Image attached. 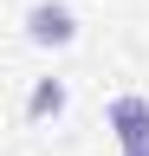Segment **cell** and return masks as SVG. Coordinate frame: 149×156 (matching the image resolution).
<instances>
[{"label": "cell", "instance_id": "obj_1", "mask_svg": "<svg viewBox=\"0 0 149 156\" xmlns=\"http://www.w3.org/2000/svg\"><path fill=\"white\" fill-rule=\"evenodd\" d=\"M26 39L39 52H59V46L78 39V13H71L65 0H32V7H26Z\"/></svg>", "mask_w": 149, "mask_h": 156}, {"label": "cell", "instance_id": "obj_2", "mask_svg": "<svg viewBox=\"0 0 149 156\" xmlns=\"http://www.w3.org/2000/svg\"><path fill=\"white\" fill-rule=\"evenodd\" d=\"M104 124H110V136H117L123 150H143V143H149V98H143V91H123V98H110Z\"/></svg>", "mask_w": 149, "mask_h": 156}, {"label": "cell", "instance_id": "obj_3", "mask_svg": "<svg viewBox=\"0 0 149 156\" xmlns=\"http://www.w3.org/2000/svg\"><path fill=\"white\" fill-rule=\"evenodd\" d=\"M59 111H65V85H59V78H39L32 98H26V117H32V124H46V117H59Z\"/></svg>", "mask_w": 149, "mask_h": 156}, {"label": "cell", "instance_id": "obj_4", "mask_svg": "<svg viewBox=\"0 0 149 156\" xmlns=\"http://www.w3.org/2000/svg\"><path fill=\"white\" fill-rule=\"evenodd\" d=\"M123 156H149V143H143V150H123Z\"/></svg>", "mask_w": 149, "mask_h": 156}]
</instances>
